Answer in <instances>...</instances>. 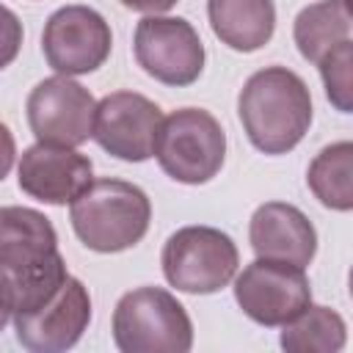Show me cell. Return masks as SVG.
Returning <instances> with one entry per match:
<instances>
[{
	"mask_svg": "<svg viewBox=\"0 0 353 353\" xmlns=\"http://www.w3.org/2000/svg\"><path fill=\"white\" fill-rule=\"evenodd\" d=\"M14 157H17L14 135H11V130L0 121V182L8 176V171H11V165H14Z\"/></svg>",
	"mask_w": 353,
	"mask_h": 353,
	"instance_id": "44dd1931",
	"label": "cell"
},
{
	"mask_svg": "<svg viewBox=\"0 0 353 353\" xmlns=\"http://www.w3.org/2000/svg\"><path fill=\"white\" fill-rule=\"evenodd\" d=\"M248 240L256 256L279 259L306 268L317 251V232L312 221L287 201H265L254 210Z\"/></svg>",
	"mask_w": 353,
	"mask_h": 353,
	"instance_id": "5bb4252c",
	"label": "cell"
},
{
	"mask_svg": "<svg viewBox=\"0 0 353 353\" xmlns=\"http://www.w3.org/2000/svg\"><path fill=\"white\" fill-rule=\"evenodd\" d=\"M163 124V110L143 94L113 91L97 102L91 138L113 157L143 163L154 154V141Z\"/></svg>",
	"mask_w": 353,
	"mask_h": 353,
	"instance_id": "8fae6325",
	"label": "cell"
},
{
	"mask_svg": "<svg viewBox=\"0 0 353 353\" xmlns=\"http://www.w3.org/2000/svg\"><path fill=\"white\" fill-rule=\"evenodd\" d=\"M132 50L138 66L163 85L185 88L196 83L204 69V44L182 17H143L135 28Z\"/></svg>",
	"mask_w": 353,
	"mask_h": 353,
	"instance_id": "52a82bcc",
	"label": "cell"
},
{
	"mask_svg": "<svg viewBox=\"0 0 353 353\" xmlns=\"http://www.w3.org/2000/svg\"><path fill=\"white\" fill-rule=\"evenodd\" d=\"M72 229L97 254H119L143 240L152 221L149 196L124 179H91L72 201Z\"/></svg>",
	"mask_w": 353,
	"mask_h": 353,
	"instance_id": "3957f363",
	"label": "cell"
},
{
	"mask_svg": "<svg viewBox=\"0 0 353 353\" xmlns=\"http://www.w3.org/2000/svg\"><path fill=\"white\" fill-rule=\"evenodd\" d=\"M306 185L314 199L336 212L353 210V143L336 141L325 146L306 171Z\"/></svg>",
	"mask_w": 353,
	"mask_h": 353,
	"instance_id": "e0dca14e",
	"label": "cell"
},
{
	"mask_svg": "<svg viewBox=\"0 0 353 353\" xmlns=\"http://www.w3.org/2000/svg\"><path fill=\"white\" fill-rule=\"evenodd\" d=\"M281 347L290 353H336L347 342V325L328 306H306L298 317L281 325Z\"/></svg>",
	"mask_w": 353,
	"mask_h": 353,
	"instance_id": "ac0fdd59",
	"label": "cell"
},
{
	"mask_svg": "<svg viewBox=\"0 0 353 353\" xmlns=\"http://www.w3.org/2000/svg\"><path fill=\"white\" fill-rule=\"evenodd\" d=\"M94 179V165L74 146L33 143L22 152L19 190L44 204H72Z\"/></svg>",
	"mask_w": 353,
	"mask_h": 353,
	"instance_id": "4fadbf2b",
	"label": "cell"
},
{
	"mask_svg": "<svg viewBox=\"0 0 353 353\" xmlns=\"http://www.w3.org/2000/svg\"><path fill=\"white\" fill-rule=\"evenodd\" d=\"M212 33L237 52H254L273 39V0H207Z\"/></svg>",
	"mask_w": 353,
	"mask_h": 353,
	"instance_id": "9a60e30c",
	"label": "cell"
},
{
	"mask_svg": "<svg viewBox=\"0 0 353 353\" xmlns=\"http://www.w3.org/2000/svg\"><path fill=\"white\" fill-rule=\"evenodd\" d=\"M320 77L325 85V97L339 113L353 110V41L345 39L336 47H331L320 61Z\"/></svg>",
	"mask_w": 353,
	"mask_h": 353,
	"instance_id": "d6986e66",
	"label": "cell"
},
{
	"mask_svg": "<svg viewBox=\"0 0 353 353\" xmlns=\"http://www.w3.org/2000/svg\"><path fill=\"white\" fill-rule=\"evenodd\" d=\"M30 132L39 143L80 146L94 132L97 102L85 85L66 74L36 83L25 102Z\"/></svg>",
	"mask_w": 353,
	"mask_h": 353,
	"instance_id": "30bf717a",
	"label": "cell"
},
{
	"mask_svg": "<svg viewBox=\"0 0 353 353\" xmlns=\"http://www.w3.org/2000/svg\"><path fill=\"white\" fill-rule=\"evenodd\" d=\"M66 279V262L50 218L33 207H0V290L11 312H36Z\"/></svg>",
	"mask_w": 353,
	"mask_h": 353,
	"instance_id": "6da1fadb",
	"label": "cell"
},
{
	"mask_svg": "<svg viewBox=\"0 0 353 353\" xmlns=\"http://www.w3.org/2000/svg\"><path fill=\"white\" fill-rule=\"evenodd\" d=\"M113 47L108 19L88 6H63L50 14L41 33L47 63L66 77L99 69Z\"/></svg>",
	"mask_w": 353,
	"mask_h": 353,
	"instance_id": "9c48e42d",
	"label": "cell"
},
{
	"mask_svg": "<svg viewBox=\"0 0 353 353\" xmlns=\"http://www.w3.org/2000/svg\"><path fill=\"white\" fill-rule=\"evenodd\" d=\"M22 22L19 17L0 3V69H6L17 55H19V47H22Z\"/></svg>",
	"mask_w": 353,
	"mask_h": 353,
	"instance_id": "ffe728a7",
	"label": "cell"
},
{
	"mask_svg": "<svg viewBox=\"0 0 353 353\" xmlns=\"http://www.w3.org/2000/svg\"><path fill=\"white\" fill-rule=\"evenodd\" d=\"M113 342L121 353H188L193 323L168 290L138 287L113 309Z\"/></svg>",
	"mask_w": 353,
	"mask_h": 353,
	"instance_id": "277c9868",
	"label": "cell"
},
{
	"mask_svg": "<svg viewBox=\"0 0 353 353\" xmlns=\"http://www.w3.org/2000/svg\"><path fill=\"white\" fill-rule=\"evenodd\" d=\"M350 3L347 0H320L306 6L292 25V39L298 44V52L317 63L331 47L350 39Z\"/></svg>",
	"mask_w": 353,
	"mask_h": 353,
	"instance_id": "2e32d148",
	"label": "cell"
},
{
	"mask_svg": "<svg viewBox=\"0 0 353 353\" xmlns=\"http://www.w3.org/2000/svg\"><path fill=\"white\" fill-rule=\"evenodd\" d=\"M154 157L160 168L182 185L210 182L226 157V135L221 121L201 108H179L163 116Z\"/></svg>",
	"mask_w": 353,
	"mask_h": 353,
	"instance_id": "5b68a950",
	"label": "cell"
},
{
	"mask_svg": "<svg viewBox=\"0 0 353 353\" xmlns=\"http://www.w3.org/2000/svg\"><path fill=\"white\" fill-rule=\"evenodd\" d=\"M160 265L179 292L210 295L234 279L240 254L234 240L215 226H182L165 240Z\"/></svg>",
	"mask_w": 353,
	"mask_h": 353,
	"instance_id": "8992f818",
	"label": "cell"
},
{
	"mask_svg": "<svg viewBox=\"0 0 353 353\" xmlns=\"http://www.w3.org/2000/svg\"><path fill=\"white\" fill-rule=\"evenodd\" d=\"M124 8L141 11V14H163L176 6V0H119Z\"/></svg>",
	"mask_w": 353,
	"mask_h": 353,
	"instance_id": "7402d4cb",
	"label": "cell"
},
{
	"mask_svg": "<svg viewBox=\"0 0 353 353\" xmlns=\"http://www.w3.org/2000/svg\"><path fill=\"white\" fill-rule=\"evenodd\" d=\"M234 301L254 323L279 328L312 303V287L303 268L256 256L234 279Z\"/></svg>",
	"mask_w": 353,
	"mask_h": 353,
	"instance_id": "ba28073f",
	"label": "cell"
},
{
	"mask_svg": "<svg viewBox=\"0 0 353 353\" xmlns=\"http://www.w3.org/2000/svg\"><path fill=\"white\" fill-rule=\"evenodd\" d=\"M11 320L19 345L30 353H63L80 342L91 323V295L80 279L69 276L44 306Z\"/></svg>",
	"mask_w": 353,
	"mask_h": 353,
	"instance_id": "7c38bea8",
	"label": "cell"
},
{
	"mask_svg": "<svg viewBox=\"0 0 353 353\" xmlns=\"http://www.w3.org/2000/svg\"><path fill=\"white\" fill-rule=\"evenodd\" d=\"M237 113L248 141L265 154H287L312 124V94L301 74L287 66L254 72L240 97Z\"/></svg>",
	"mask_w": 353,
	"mask_h": 353,
	"instance_id": "7a4b0ae2",
	"label": "cell"
},
{
	"mask_svg": "<svg viewBox=\"0 0 353 353\" xmlns=\"http://www.w3.org/2000/svg\"><path fill=\"white\" fill-rule=\"evenodd\" d=\"M14 317V312H11V306H8V298H6V292L0 290V331L8 325V320Z\"/></svg>",
	"mask_w": 353,
	"mask_h": 353,
	"instance_id": "603a6c76",
	"label": "cell"
}]
</instances>
